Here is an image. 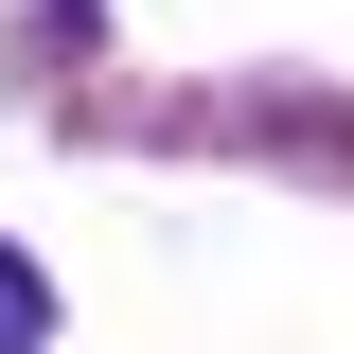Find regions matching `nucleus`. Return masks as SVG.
Segmentation results:
<instances>
[{
	"label": "nucleus",
	"instance_id": "obj_1",
	"mask_svg": "<svg viewBox=\"0 0 354 354\" xmlns=\"http://www.w3.org/2000/svg\"><path fill=\"white\" fill-rule=\"evenodd\" d=\"M18 337H36V283H18V248H0V354H18Z\"/></svg>",
	"mask_w": 354,
	"mask_h": 354
}]
</instances>
